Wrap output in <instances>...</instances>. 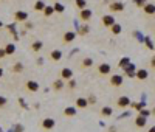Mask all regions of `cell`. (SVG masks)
<instances>
[{"label":"cell","instance_id":"1","mask_svg":"<svg viewBox=\"0 0 155 132\" xmlns=\"http://www.w3.org/2000/svg\"><path fill=\"white\" fill-rule=\"evenodd\" d=\"M40 128L43 129V130H53L54 128H56V120H54V118H43L42 121H40Z\"/></svg>","mask_w":155,"mask_h":132},{"label":"cell","instance_id":"2","mask_svg":"<svg viewBox=\"0 0 155 132\" xmlns=\"http://www.w3.org/2000/svg\"><path fill=\"white\" fill-rule=\"evenodd\" d=\"M26 20H28V13H26V11L19 10V11L14 13V22H16V23H23V22H26Z\"/></svg>","mask_w":155,"mask_h":132},{"label":"cell","instance_id":"3","mask_svg":"<svg viewBox=\"0 0 155 132\" xmlns=\"http://www.w3.org/2000/svg\"><path fill=\"white\" fill-rule=\"evenodd\" d=\"M109 82H110L112 87H121L124 82V76L123 75H112L110 79H109Z\"/></svg>","mask_w":155,"mask_h":132},{"label":"cell","instance_id":"4","mask_svg":"<svg viewBox=\"0 0 155 132\" xmlns=\"http://www.w3.org/2000/svg\"><path fill=\"white\" fill-rule=\"evenodd\" d=\"M130 98L129 96H126V95H123V96H120V98L116 100V106H118V109H126V107H129L130 106Z\"/></svg>","mask_w":155,"mask_h":132},{"label":"cell","instance_id":"5","mask_svg":"<svg viewBox=\"0 0 155 132\" xmlns=\"http://www.w3.org/2000/svg\"><path fill=\"white\" fill-rule=\"evenodd\" d=\"M93 17V11L88 10V8H84V10H79V19L82 22H88Z\"/></svg>","mask_w":155,"mask_h":132},{"label":"cell","instance_id":"6","mask_svg":"<svg viewBox=\"0 0 155 132\" xmlns=\"http://www.w3.org/2000/svg\"><path fill=\"white\" fill-rule=\"evenodd\" d=\"M25 89L28 90V92L36 93V92H39L40 86H39V82H37V81H33V79H30V81H26V82H25Z\"/></svg>","mask_w":155,"mask_h":132},{"label":"cell","instance_id":"7","mask_svg":"<svg viewBox=\"0 0 155 132\" xmlns=\"http://www.w3.org/2000/svg\"><path fill=\"white\" fill-rule=\"evenodd\" d=\"M110 72H112V65H110V64L103 62V64H99V65H98V73L101 75V76L110 75Z\"/></svg>","mask_w":155,"mask_h":132},{"label":"cell","instance_id":"8","mask_svg":"<svg viewBox=\"0 0 155 132\" xmlns=\"http://www.w3.org/2000/svg\"><path fill=\"white\" fill-rule=\"evenodd\" d=\"M109 10L112 13H123L124 11V3L123 2H112L109 5Z\"/></svg>","mask_w":155,"mask_h":132},{"label":"cell","instance_id":"9","mask_svg":"<svg viewBox=\"0 0 155 132\" xmlns=\"http://www.w3.org/2000/svg\"><path fill=\"white\" fill-rule=\"evenodd\" d=\"M101 22H103V25L106 26V28H110V26L115 23V17L112 14H106V16L101 17Z\"/></svg>","mask_w":155,"mask_h":132},{"label":"cell","instance_id":"10","mask_svg":"<svg viewBox=\"0 0 155 132\" xmlns=\"http://www.w3.org/2000/svg\"><path fill=\"white\" fill-rule=\"evenodd\" d=\"M124 70V75L127 76V78H135V75H136V67H135V64H129L127 67H124L123 68Z\"/></svg>","mask_w":155,"mask_h":132},{"label":"cell","instance_id":"11","mask_svg":"<svg viewBox=\"0 0 155 132\" xmlns=\"http://www.w3.org/2000/svg\"><path fill=\"white\" fill-rule=\"evenodd\" d=\"M75 39H76V33L75 31H65L64 36H62V42L64 44H71Z\"/></svg>","mask_w":155,"mask_h":132},{"label":"cell","instance_id":"12","mask_svg":"<svg viewBox=\"0 0 155 132\" xmlns=\"http://www.w3.org/2000/svg\"><path fill=\"white\" fill-rule=\"evenodd\" d=\"M61 78L64 79V81H68V79H71V78H73V70H70L68 67L61 68Z\"/></svg>","mask_w":155,"mask_h":132},{"label":"cell","instance_id":"13","mask_svg":"<svg viewBox=\"0 0 155 132\" xmlns=\"http://www.w3.org/2000/svg\"><path fill=\"white\" fill-rule=\"evenodd\" d=\"M64 86H65V82H64V79H62V78L54 79L53 84H51V87H53V90H54V92H61V90L64 89Z\"/></svg>","mask_w":155,"mask_h":132},{"label":"cell","instance_id":"14","mask_svg":"<svg viewBox=\"0 0 155 132\" xmlns=\"http://www.w3.org/2000/svg\"><path fill=\"white\" fill-rule=\"evenodd\" d=\"M148 76H149V72H148L146 68H140V70H136L135 78L138 79V81H144V79H148Z\"/></svg>","mask_w":155,"mask_h":132},{"label":"cell","instance_id":"15","mask_svg":"<svg viewBox=\"0 0 155 132\" xmlns=\"http://www.w3.org/2000/svg\"><path fill=\"white\" fill-rule=\"evenodd\" d=\"M143 11H144V14H148V16L155 14V3H146L143 6Z\"/></svg>","mask_w":155,"mask_h":132},{"label":"cell","instance_id":"16","mask_svg":"<svg viewBox=\"0 0 155 132\" xmlns=\"http://www.w3.org/2000/svg\"><path fill=\"white\" fill-rule=\"evenodd\" d=\"M3 48H5L6 56H11V55H14V53H16V44H14V42H10V44H6Z\"/></svg>","mask_w":155,"mask_h":132},{"label":"cell","instance_id":"17","mask_svg":"<svg viewBox=\"0 0 155 132\" xmlns=\"http://www.w3.org/2000/svg\"><path fill=\"white\" fill-rule=\"evenodd\" d=\"M146 123H148V118L143 117V115H138V117L135 118V126H136V128H140V129L146 126Z\"/></svg>","mask_w":155,"mask_h":132},{"label":"cell","instance_id":"18","mask_svg":"<svg viewBox=\"0 0 155 132\" xmlns=\"http://www.w3.org/2000/svg\"><path fill=\"white\" fill-rule=\"evenodd\" d=\"M42 48H43V42H42V40H34V42L31 44V51H33V53H39Z\"/></svg>","mask_w":155,"mask_h":132},{"label":"cell","instance_id":"19","mask_svg":"<svg viewBox=\"0 0 155 132\" xmlns=\"http://www.w3.org/2000/svg\"><path fill=\"white\" fill-rule=\"evenodd\" d=\"M76 107L78 109H87L88 107V101H87V98H76Z\"/></svg>","mask_w":155,"mask_h":132},{"label":"cell","instance_id":"20","mask_svg":"<svg viewBox=\"0 0 155 132\" xmlns=\"http://www.w3.org/2000/svg\"><path fill=\"white\" fill-rule=\"evenodd\" d=\"M50 59L54 61V62L61 61V59H62V51H61V50H53V51L50 53Z\"/></svg>","mask_w":155,"mask_h":132},{"label":"cell","instance_id":"21","mask_svg":"<svg viewBox=\"0 0 155 132\" xmlns=\"http://www.w3.org/2000/svg\"><path fill=\"white\" fill-rule=\"evenodd\" d=\"M90 67H93V59L92 58H84L82 62H81V68L85 70V68H90Z\"/></svg>","mask_w":155,"mask_h":132},{"label":"cell","instance_id":"22","mask_svg":"<svg viewBox=\"0 0 155 132\" xmlns=\"http://www.w3.org/2000/svg\"><path fill=\"white\" fill-rule=\"evenodd\" d=\"M47 6V3L43 2V0H36V3H34V11H37V13H42L43 11V8Z\"/></svg>","mask_w":155,"mask_h":132},{"label":"cell","instance_id":"23","mask_svg":"<svg viewBox=\"0 0 155 132\" xmlns=\"http://www.w3.org/2000/svg\"><path fill=\"white\" fill-rule=\"evenodd\" d=\"M88 33H90V26L87 25V22L82 26H79V28H78V34H79V36H87Z\"/></svg>","mask_w":155,"mask_h":132},{"label":"cell","instance_id":"24","mask_svg":"<svg viewBox=\"0 0 155 132\" xmlns=\"http://www.w3.org/2000/svg\"><path fill=\"white\" fill-rule=\"evenodd\" d=\"M121 31H123V26L120 25V23H113L112 26H110V33L112 34H115V36H118V34H121Z\"/></svg>","mask_w":155,"mask_h":132},{"label":"cell","instance_id":"25","mask_svg":"<svg viewBox=\"0 0 155 132\" xmlns=\"http://www.w3.org/2000/svg\"><path fill=\"white\" fill-rule=\"evenodd\" d=\"M23 68H25V67H23L22 62H16V64L11 67V72H13V73H22Z\"/></svg>","mask_w":155,"mask_h":132},{"label":"cell","instance_id":"26","mask_svg":"<svg viewBox=\"0 0 155 132\" xmlns=\"http://www.w3.org/2000/svg\"><path fill=\"white\" fill-rule=\"evenodd\" d=\"M64 115L65 117H76V107H65L64 109Z\"/></svg>","mask_w":155,"mask_h":132},{"label":"cell","instance_id":"27","mask_svg":"<svg viewBox=\"0 0 155 132\" xmlns=\"http://www.w3.org/2000/svg\"><path fill=\"white\" fill-rule=\"evenodd\" d=\"M42 13H43V16H45V17H51V16L54 14V8H53V5H47V6L43 8V11H42Z\"/></svg>","mask_w":155,"mask_h":132},{"label":"cell","instance_id":"28","mask_svg":"<svg viewBox=\"0 0 155 132\" xmlns=\"http://www.w3.org/2000/svg\"><path fill=\"white\" fill-rule=\"evenodd\" d=\"M129 64H130V58H127V56H124V58H121L120 61H118V67H120V68H124Z\"/></svg>","mask_w":155,"mask_h":132},{"label":"cell","instance_id":"29","mask_svg":"<svg viewBox=\"0 0 155 132\" xmlns=\"http://www.w3.org/2000/svg\"><path fill=\"white\" fill-rule=\"evenodd\" d=\"M101 117H112V113H113V109L112 107H109V106H106V107L101 109Z\"/></svg>","mask_w":155,"mask_h":132},{"label":"cell","instance_id":"30","mask_svg":"<svg viewBox=\"0 0 155 132\" xmlns=\"http://www.w3.org/2000/svg\"><path fill=\"white\" fill-rule=\"evenodd\" d=\"M53 8H54V13H64L65 11V6H64L61 2H58V0L53 3Z\"/></svg>","mask_w":155,"mask_h":132},{"label":"cell","instance_id":"31","mask_svg":"<svg viewBox=\"0 0 155 132\" xmlns=\"http://www.w3.org/2000/svg\"><path fill=\"white\" fill-rule=\"evenodd\" d=\"M75 5H76V8H79V10L87 8V2H85V0H75Z\"/></svg>","mask_w":155,"mask_h":132},{"label":"cell","instance_id":"32","mask_svg":"<svg viewBox=\"0 0 155 132\" xmlns=\"http://www.w3.org/2000/svg\"><path fill=\"white\" fill-rule=\"evenodd\" d=\"M76 86H78V82H76V79H68V90H75L76 89Z\"/></svg>","mask_w":155,"mask_h":132},{"label":"cell","instance_id":"33","mask_svg":"<svg viewBox=\"0 0 155 132\" xmlns=\"http://www.w3.org/2000/svg\"><path fill=\"white\" fill-rule=\"evenodd\" d=\"M144 44H146V47H148L149 50H155V45L152 44L151 38H144Z\"/></svg>","mask_w":155,"mask_h":132},{"label":"cell","instance_id":"34","mask_svg":"<svg viewBox=\"0 0 155 132\" xmlns=\"http://www.w3.org/2000/svg\"><path fill=\"white\" fill-rule=\"evenodd\" d=\"M130 106H132V107L135 109V110H141L143 107H144V103H130Z\"/></svg>","mask_w":155,"mask_h":132},{"label":"cell","instance_id":"35","mask_svg":"<svg viewBox=\"0 0 155 132\" xmlns=\"http://www.w3.org/2000/svg\"><path fill=\"white\" fill-rule=\"evenodd\" d=\"M6 104H8V98H6V96H2V95H0V109L6 107Z\"/></svg>","mask_w":155,"mask_h":132},{"label":"cell","instance_id":"36","mask_svg":"<svg viewBox=\"0 0 155 132\" xmlns=\"http://www.w3.org/2000/svg\"><path fill=\"white\" fill-rule=\"evenodd\" d=\"M87 101H88V106H90V104H95V103H96V96H95V95H88Z\"/></svg>","mask_w":155,"mask_h":132},{"label":"cell","instance_id":"37","mask_svg":"<svg viewBox=\"0 0 155 132\" xmlns=\"http://www.w3.org/2000/svg\"><path fill=\"white\" fill-rule=\"evenodd\" d=\"M140 115H143V117H146V118H148V117L151 115V112H149L148 109H144V107H143V109L140 110Z\"/></svg>","mask_w":155,"mask_h":132},{"label":"cell","instance_id":"38","mask_svg":"<svg viewBox=\"0 0 155 132\" xmlns=\"http://www.w3.org/2000/svg\"><path fill=\"white\" fill-rule=\"evenodd\" d=\"M133 2H135V5H136V6H140V8H143L146 3H148L146 0H133Z\"/></svg>","mask_w":155,"mask_h":132},{"label":"cell","instance_id":"39","mask_svg":"<svg viewBox=\"0 0 155 132\" xmlns=\"http://www.w3.org/2000/svg\"><path fill=\"white\" fill-rule=\"evenodd\" d=\"M23 25H25V30H33V23L31 22H28V20H26V22H23Z\"/></svg>","mask_w":155,"mask_h":132},{"label":"cell","instance_id":"40","mask_svg":"<svg viewBox=\"0 0 155 132\" xmlns=\"http://www.w3.org/2000/svg\"><path fill=\"white\" fill-rule=\"evenodd\" d=\"M6 58V53H5V48H0V59Z\"/></svg>","mask_w":155,"mask_h":132},{"label":"cell","instance_id":"41","mask_svg":"<svg viewBox=\"0 0 155 132\" xmlns=\"http://www.w3.org/2000/svg\"><path fill=\"white\" fill-rule=\"evenodd\" d=\"M22 130H23V126H20V124L16 126V132H22Z\"/></svg>","mask_w":155,"mask_h":132},{"label":"cell","instance_id":"42","mask_svg":"<svg viewBox=\"0 0 155 132\" xmlns=\"http://www.w3.org/2000/svg\"><path fill=\"white\" fill-rule=\"evenodd\" d=\"M151 67H152V68H155V56L151 59Z\"/></svg>","mask_w":155,"mask_h":132},{"label":"cell","instance_id":"43","mask_svg":"<svg viewBox=\"0 0 155 132\" xmlns=\"http://www.w3.org/2000/svg\"><path fill=\"white\" fill-rule=\"evenodd\" d=\"M109 132H116V128L112 126V128H109Z\"/></svg>","mask_w":155,"mask_h":132},{"label":"cell","instance_id":"44","mask_svg":"<svg viewBox=\"0 0 155 132\" xmlns=\"http://www.w3.org/2000/svg\"><path fill=\"white\" fill-rule=\"evenodd\" d=\"M2 78H3V68L0 67V79H2Z\"/></svg>","mask_w":155,"mask_h":132},{"label":"cell","instance_id":"45","mask_svg":"<svg viewBox=\"0 0 155 132\" xmlns=\"http://www.w3.org/2000/svg\"><path fill=\"white\" fill-rule=\"evenodd\" d=\"M148 132H155V126H152V128H149V129H148Z\"/></svg>","mask_w":155,"mask_h":132},{"label":"cell","instance_id":"46","mask_svg":"<svg viewBox=\"0 0 155 132\" xmlns=\"http://www.w3.org/2000/svg\"><path fill=\"white\" fill-rule=\"evenodd\" d=\"M0 28H3V22L2 20H0Z\"/></svg>","mask_w":155,"mask_h":132},{"label":"cell","instance_id":"47","mask_svg":"<svg viewBox=\"0 0 155 132\" xmlns=\"http://www.w3.org/2000/svg\"><path fill=\"white\" fill-rule=\"evenodd\" d=\"M152 113H154V115H155V107H154V110H152Z\"/></svg>","mask_w":155,"mask_h":132},{"label":"cell","instance_id":"48","mask_svg":"<svg viewBox=\"0 0 155 132\" xmlns=\"http://www.w3.org/2000/svg\"><path fill=\"white\" fill-rule=\"evenodd\" d=\"M0 132H2V130H0Z\"/></svg>","mask_w":155,"mask_h":132},{"label":"cell","instance_id":"49","mask_svg":"<svg viewBox=\"0 0 155 132\" xmlns=\"http://www.w3.org/2000/svg\"><path fill=\"white\" fill-rule=\"evenodd\" d=\"M154 51H155V50H154Z\"/></svg>","mask_w":155,"mask_h":132}]
</instances>
